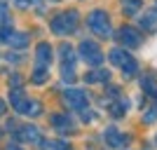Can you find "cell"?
Listing matches in <instances>:
<instances>
[{"mask_svg":"<svg viewBox=\"0 0 157 150\" xmlns=\"http://www.w3.org/2000/svg\"><path fill=\"white\" fill-rule=\"evenodd\" d=\"M87 24H89V28L96 33L98 38H110V33H113V28H110V19H108V14H105L103 10H94V12L89 14Z\"/></svg>","mask_w":157,"mask_h":150,"instance_id":"obj_3","label":"cell"},{"mask_svg":"<svg viewBox=\"0 0 157 150\" xmlns=\"http://www.w3.org/2000/svg\"><path fill=\"white\" fill-rule=\"evenodd\" d=\"M52 127L59 134H73L75 131V124H73V120L66 115V113H54L52 115Z\"/></svg>","mask_w":157,"mask_h":150,"instance_id":"obj_7","label":"cell"},{"mask_svg":"<svg viewBox=\"0 0 157 150\" xmlns=\"http://www.w3.org/2000/svg\"><path fill=\"white\" fill-rule=\"evenodd\" d=\"M141 89H143L148 96L157 98V78L152 75V73H148V75H141Z\"/></svg>","mask_w":157,"mask_h":150,"instance_id":"obj_12","label":"cell"},{"mask_svg":"<svg viewBox=\"0 0 157 150\" xmlns=\"http://www.w3.org/2000/svg\"><path fill=\"white\" fill-rule=\"evenodd\" d=\"M47 78H49V73H47V68H35V73H33L31 82L33 85H45Z\"/></svg>","mask_w":157,"mask_h":150,"instance_id":"obj_17","label":"cell"},{"mask_svg":"<svg viewBox=\"0 0 157 150\" xmlns=\"http://www.w3.org/2000/svg\"><path fill=\"white\" fill-rule=\"evenodd\" d=\"M155 143H157V136H155Z\"/></svg>","mask_w":157,"mask_h":150,"instance_id":"obj_26","label":"cell"},{"mask_svg":"<svg viewBox=\"0 0 157 150\" xmlns=\"http://www.w3.org/2000/svg\"><path fill=\"white\" fill-rule=\"evenodd\" d=\"M63 103L73 110H85L87 106V94L82 89H66L63 91Z\"/></svg>","mask_w":157,"mask_h":150,"instance_id":"obj_6","label":"cell"},{"mask_svg":"<svg viewBox=\"0 0 157 150\" xmlns=\"http://www.w3.org/2000/svg\"><path fill=\"white\" fill-rule=\"evenodd\" d=\"M157 120V106H150V108H148V110H145V115H143V122H155Z\"/></svg>","mask_w":157,"mask_h":150,"instance_id":"obj_21","label":"cell"},{"mask_svg":"<svg viewBox=\"0 0 157 150\" xmlns=\"http://www.w3.org/2000/svg\"><path fill=\"white\" fill-rule=\"evenodd\" d=\"M141 28H145V31H155L157 28V10H150L148 14L141 17Z\"/></svg>","mask_w":157,"mask_h":150,"instance_id":"obj_14","label":"cell"},{"mask_svg":"<svg viewBox=\"0 0 157 150\" xmlns=\"http://www.w3.org/2000/svg\"><path fill=\"white\" fill-rule=\"evenodd\" d=\"M120 40H122V45H127V47H138L141 45V33H138L136 28H131V26H122L120 28Z\"/></svg>","mask_w":157,"mask_h":150,"instance_id":"obj_10","label":"cell"},{"mask_svg":"<svg viewBox=\"0 0 157 150\" xmlns=\"http://www.w3.org/2000/svg\"><path fill=\"white\" fill-rule=\"evenodd\" d=\"M42 148H52V150H68V145L61 143V141H42Z\"/></svg>","mask_w":157,"mask_h":150,"instance_id":"obj_20","label":"cell"},{"mask_svg":"<svg viewBox=\"0 0 157 150\" xmlns=\"http://www.w3.org/2000/svg\"><path fill=\"white\" fill-rule=\"evenodd\" d=\"M14 2H17V7H28L31 5V0H14Z\"/></svg>","mask_w":157,"mask_h":150,"instance_id":"obj_22","label":"cell"},{"mask_svg":"<svg viewBox=\"0 0 157 150\" xmlns=\"http://www.w3.org/2000/svg\"><path fill=\"white\" fill-rule=\"evenodd\" d=\"M7 150H21V148H19V145H10Z\"/></svg>","mask_w":157,"mask_h":150,"instance_id":"obj_25","label":"cell"},{"mask_svg":"<svg viewBox=\"0 0 157 150\" xmlns=\"http://www.w3.org/2000/svg\"><path fill=\"white\" fill-rule=\"evenodd\" d=\"M7 110V106H5V101H2V98H0V115H2V113Z\"/></svg>","mask_w":157,"mask_h":150,"instance_id":"obj_24","label":"cell"},{"mask_svg":"<svg viewBox=\"0 0 157 150\" xmlns=\"http://www.w3.org/2000/svg\"><path fill=\"white\" fill-rule=\"evenodd\" d=\"M12 85H14V87H19V85H21V78H17V75H14V78H12Z\"/></svg>","mask_w":157,"mask_h":150,"instance_id":"obj_23","label":"cell"},{"mask_svg":"<svg viewBox=\"0 0 157 150\" xmlns=\"http://www.w3.org/2000/svg\"><path fill=\"white\" fill-rule=\"evenodd\" d=\"M80 54H82V59H85L87 63H92V66L103 63V52L98 49V45L94 40H82V42H80Z\"/></svg>","mask_w":157,"mask_h":150,"instance_id":"obj_5","label":"cell"},{"mask_svg":"<svg viewBox=\"0 0 157 150\" xmlns=\"http://www.w3.org/2000/svg\"><path fill=\"white\" fill-rule=\"evenodd\" d=\"M127 110V101H115V103L110 106V113L115 115V117H120V115H124Z\"/></svg>","mask_w":157,"mask_h":150,"instance_id":"obj_18","label":"cell"},{"mask_svg":"<svg viewBox=\"0 0 157 150\" xmlns=\"http://www.w3.org/2000/svg\"><path fill=\"white\" fill-rule=\"evenodd\" d=\"M10 103L19 115H31V117H38L42 113V103L40 101H31L28 96H24L21 89H12L10 91Z\"/></svg>","mask_w":157,"mask_h":150,"instance_id":"obj_1","label":"cell"},{"mask_svg":"<svg viewBox=\"0 0 157 150\" xmlns=\"http://www.w3.org/2000/svg\"><path fill=\"white\" fill-rule=\"evenodd\" d=\"M78 28V12L75 10H68V12L59 14L56 19H52V31L56 35H68Z\"/></svg>","mask_w":157,"mask_h":150,"instance_id":"obj_2","label":"cell"},{"mask_svg":"<svg viewBox=\"0 0 157 150\" xmlns=\"http://www.w3.org/2000/svg\"><path fill=\"white\" fill-rule=\"evenodd\" d=\"M17 138H19L21 143H40V141H42V136H40V129H38V127H33V124L19 127V131H17Z\"/></svg>","mask_w":157,"mask_h":150,"instance_id":"obj_8","label":"cell"},{"mask_svg":"<svg viewBox=\"0 0 157 150\" xmlns=\"http://www.w3.org/2000/svg\"><path fill=\"white\" fill-rule=\"evenodd\" d=\"M141 10V0H122V12L134 17V14Z\"/></svg>","mask_w":157,"mask_h":150,"instance_id":"obj_16","label":"cell"},{"mask_svg":"<svg viewBox=\"0 0 157 150\" xmlns=\"http://www.w3.org/2000/svg\"><path fill=\"white\" fill-rule=\"evenodd\" d=\"M52 63V47L47 42H40L35 49V68H49Z\"/></svg>","mask_w":157,"mask_h":150,"instance_id":"obj_9","label":"cell"},{"mask_svg":"<svg viewBox=\"0 0 157 150\" xmlns=\"http://www.w3.org/2000/svg\"><path fill=\"white\" fill-rule=\"evenodd\" d=\"M108 78H110V73H108V71H92V73H87V75H85L87 82H108Z\"/></svg>","mask_w":157,"mask_h":150,"instance_id":"obj_15","label":"cell"},{"mask_svg":"<svg viewBox=\"0 0 157 150\" xmlns=\"http://www.w3.org/2000/svg\"><path fill=\"white\" fill-rule=\"evenodd\" d=\"M110 61L117 66V68L124 73V75H136V71H138L136 59H134L131 54H127L124 49H120V47H115V49L110 52Z\"/></svg>","mask_w":157,"mask_h":150,"instance_id":"obj_4","label":"cell"},{"mask_svg":"<svg viewBox=\"0 0 157 150\" xmlns=\"http://www.w3.org/2000/svg\"><path fill=\"white\" fill-rule=\"evenodd\" d=\"M2 26H10V17H7V2L0 0V28Z\"/></svg>","mask_w":157,"mask_h":150,"instance_id":"obj_19","label":"cell"},{"mask_svg":"<svg viewBox=\"0 0 157 150\" xmlns=\"http://www.w3.org/2000/svg\"><path fill=\"white\" fill-rule=\"evenodd\" d=\"M5 42H7L10 47L24 49V47H28V35H24V33H17V31H10V35L5 38Z\"/></svg>","mask_w":157,"mask_h":150,"instance_id":"obj_13","label":"cell"},{"mask_svg":"<svg viewBox=\"0 0 157 150\" xmlns=\"http://www.w3.org/2000/svg\"><path fill=\"white\" fill-rule=\"evenodd\" d=\"M105 143L110 145V148H122V145L129 143V136H122V131L110 127V129H105Z\"/></svg>","mask_w":157,"mask_h":150,"instance_id":"obj_11","label":"cell"}]
</instances>
